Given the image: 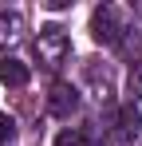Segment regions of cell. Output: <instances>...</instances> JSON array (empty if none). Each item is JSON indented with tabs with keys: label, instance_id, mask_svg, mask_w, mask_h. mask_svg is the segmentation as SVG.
I'll return each mask as SVG.
<instances>
[{
	"label": "cell",
	"instance_id": "6da1fadb",
	"mask_svg": "<svg viewBox=\"0 0 142 146\" xmlns=\"http://www.w3.org/2000/svg\"><path fill=\"white\" fill-rule=\"evenodd\" d=\"M36 55H40V63H47V67H63L67 55H71V36H67V28L44 24L40 36H36Z\"/></svg>",
	"mask_w": 142,
	"mask_h": 146
},
{
	"label": "cell",
	"instance_id": "7a4b0ae2",
	"mask_svg": "<svg viewBox=\"0 0 142 146\" xmlns=\"http://www.w3.org/2000/svg\"><path fill=\"white\" fill-rule=\"evenodd\" d=\"M122 32H126V24H122V12H118L115 4L95 8V16H91V36H95V44L115 48V44H122Z\"/></svg>",
	"mask_w": 142,
	"mask_h": 146
},
{
	"label": "cell",
	"instance_id": "3957f363",
	"mask_svg": "<svg viewBox=\"0 0 142 146\" xmlns=\"http://www.w3.org/2000/svg\"><path fill=\"white\" fill-rule=\"evenodd\" d=\"M75 107H79V91H75L71 83H55L51 95H47V111H51L55 119H71Z\"/></svg>",
	"mask_w": 142,
	"mask_h": 146
},
{
	"label": "cell",
	"instance_id": "277c9868",
	"mask_svg": "<svg viewBox=\"0 0 142 146\" xmlns=\"http://www.w3.org/2000/svg\"><path fill=\"white\" fill-rule=\"evenodd\" d=\"M28 63H20V59H12V55H4V59H0V83H4V87H24V83H28Z\"/></svg>",
	"mask_w": 142,
	"mask_h": 146
},
{
	"label": "cell",
	"instance_id": "5b68a950",
	"mask_svg": "<svg viewBox=\"0 0 142 146\" xmlns=\"http://www.w3.org/2000/svg\"><path fill=\"white\" fill-rule=\"evenodd\" d=\"M24 32V16L20 12H0V48H12Z\"/></svg>",
	"mask_w": 142,
	"mask_h": 146
},
{
	"label": "cell",
	"instance_id": "8992f818",
	"mask_svg": "<svg viewBox=\"0 0 142 146\" xmlns=\"http://www.w3.org/2000/svg\"><path fill=\"white\" fill-rule=\"evenodd\" d=\"M138 126H142L138 107H134V103H126V107L118 111V134H122V138H134V134H138Z\"/></svg>",
	"mask_w": 142,
	"mask_h": 146
},
{
	"label": "cell",
	"instance_id": "52a82bcc",
	"mask_svg": "<svg viewBox=\"0 0 142 146\" xmlns=\"http://www.w3.org/2000/svg\"><path fill=\"white\" fill-rule=\"evenodd\" d=\"M126 95H130V103L142 99V59L130 67V75H126Z\"/></svg>",
	"mask_w": 142,
	"mask_h": 146
},
{
	"label": "cell",
	"instance_id": "ba28073f",
	"mask_svg": "<svg viewBox=\"0 0 142 146\" xmlns=\"http://www.w3.org/2000/svg\"><path fill=\"white\" fill-rule=\"evenodd\" d=\"M16 142V119L12 115H0V146Z\"/></svg>",
	"mask_w": 142,
	"mask_h": 146
},
{
	"label": "cell",
	"instance_id": "9c48e42d",
	"mask_svg": "<svg viewBox=\"0 0 142 146\" xmlns=\"http://www.w3.org/2000/svg\"><path fill=\"white\" fill-rule=\"evenodd\" d=\"M55 146H87V138H83L79 130H63V134L55 138Z\"/></svg>",
	"mask_w": 142,
	"mask_h": 146
}]
</instances>
